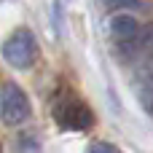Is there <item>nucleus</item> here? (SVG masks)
Returning <instances> with one entry per match:
<instances>
[{"label": "nucleus", "mask_w": 153, "mask_h": 153, "mask_svg": "<svg viewBox=\"0 0 153 153\" xmlns=\"http://www.w3.org/2000/svg\"><path fill=\"white\" fill-rule=\"evenodd\" d=\"M51 116H54V121H56L62 129H67V132H86V129L94 126V113H91V108H89L78 94H73V91H67V89L54 97Z\"/></svg>", "instance_id": "nucleus-1"}, {"label": "nucleus", "mask_w": 153, "mask_h": 153, "mask_svg": "<svg viewBox=\"0 0 153 153\" xmlns=\"http://www.w3.org/2000/svg\"><path fill=\"white\" fill-rule=\"evenodd\" d=\"M102 5H105V11H126V8H140V3L137 0H102Z\"/></svg>", "instance_id": "nucleus-8"}, {"label": "nucleus", "mask_w": 153, "mask_h": 153, "mask_svg": "<svg viewBox=\"0 0 153 153\" xmlns=\"http://www.w3.org/2000/svg\"><path fill=\"white\" fill-rule=\"evenodd\" d=\"M3 59L11 67H16V70L32 67L35 59H38V40H35V35L30 30H24V27L13 30L5 38V43H3Z\"/></svg>", "instance_id": "nucleus-2"}, {"label": "nucleus", "mask_w": 153, "mask_h": 153, "mask_svg": "<svg viewBox=\"0 0 153 153\" xmlns=\"http://www.w3.org/2000/svg\"><path fill=\"white\" fill-rule=\"evenodd\" d=\"M89 153H121V151H118L113 143H102V140H100V143H94V145L89 148Z\"/></svg>", "instance_id": "nucleus-9"}, {"label": "nucleus", "mask_w": 153, "mask_h": 153, "mask_svg": "<svg viewBox=\"0 0 153 153\" xmlns=\"http://www.w3.org/2000/svg\"><path fill=\"white\" fill-rule=\"evenodd\" d=\"M0 153H3V148H0Z\"/></svg>", "instance_id": "nucleus-10"}, {"label": "nucleus", "mask_w": 153, "mask_h": 153, "mask_svg": "<svg viewBox=\"0 0 153 153\" xmlns=\"http://www.w3.org/2000/svg\"><path fill=\"white\" fill-rule=\"evenodd\" d=\"M151 51H153V27H140V32L134 38H129V40L116 46V54L124 62H140Z\"/></svg>", "instance_id": "nucleus-4"}, {"label": "nucleus", "mask_w": 153, "mask_h": 153, "mask_svg": "<svg viewBox=\"0 0 153 153\" xmlns=\"http://www.w3.org/2000/svg\"><path fill=\"white\" fill-rule=\"evenodd\" d=\"M108 30H110V38H113V43L118 46V43L129 40V38H134V35L140 32V22H137L132 13H126V11H116V13L110 16V24H108Z\"/></svg>", "instance_id": "nucleus-5"}, {"label": "nucleus", "mask_w": 153, "mask_h": 153, "mask_svg": "<svg viewBox=\"0 0 153 153\" xmlns=\"http://www.w3.org/2000/svg\"><path fill=\"white\" fill-rule=\"evenodd\" d=\"M137 81L143 83V97H145V105L151 108L153 105V51L145 56V59H140L137 62Z\"/></svg>", "instance_id": "nucleus-6"}, {"label": "nucleus", "mask_w": 153, "mask_h": 153, "mask_svg": "<svg viewBox=\"0 0 153 153\" xmlns=\"http://www.w3.org/2000/svg\"><path fill=\"white\" fill-rule=\"evenodd\" d=\"M0 118L3 124L13 126V124H22L30 118V100L27 94L22 91V86L16 83H5L0 89Z\"/></svg>", "instance_id": "nucleus-3"}, {"label": "nucleus", "mask_w": 153, "mask_h": 153, "mask_svg": "<svg viewBox=\"0 0 153 153\" xmlns=\"http://www.w3.org/2000/svg\"><path fill=\"white\" fill-rule=\"evenodd\" d=\"M16 153H40V143L35 134H22L19 137V145H16Z\"/></svg>", "instance_id": "nucleus-7"}]
</instances>
